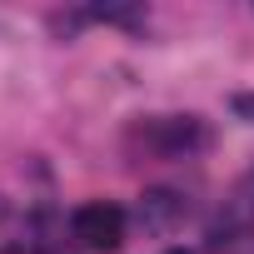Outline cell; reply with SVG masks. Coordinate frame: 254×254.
Returning <instances> with one entry per match:
<instances>
[{
  "label": "cell",
  "instance_id": "obj_4",
  "mask_svg": "<svg viewBox=\"0 0 254 254\" xmlns=\"http://www.w3.org/2000/svg\"><path fill=\"white\" fill-rule=\"evenodd\" d=\"M85 15H90V20H100V25H125V30H145V10H140V5H90Z\"/></svg>",
  "mask_w": 254,
  "mask_h": 254
},
{
  "label": "cell",
  "instance_id": "obj_6",
  "mask_svg": "<svg viewBox=\"0 0 254 254\" xmlns=\"http://www.w3.org/2000/svg\"><path fill=\"white\" fill-rule=\"evenodd\" d=\"M170 254H190V249H170Z\"/></svg>",
  "mask_w": 254,
  "mask_h": 254
},
{
  "label": "cell",
  "instance_id": "obj_2",
  "mask_svg": "<svg viewBox=\"0 0 254 254\" xmlns=\"http://www.w3.org/2000/svg\"><path fill=\"white\" fill-rule=\"evenodd\" d=\"M70 229H75V239H80L85 249H115V244L125 239V209L110 204V199H90V204L75 209Z\"/></svg>",
  "mask_w": 254,
  "mask_h": 254
},
{
  "label": "cell",
  "instance_id": "obj_1",
  "mask_svg": "<svg viewBox=\"0 0 254 254\" xmlns=\"http://www.w3.org/2000/svg\"><path fill=\"white\" fill-rule=\"evenodd\" d=\"M130 145H145L150 155H194L209 150V125L199 115H170V120H145L130 130Z\"/></svg>",
  "mask_w": 254,
  "mask_h": 254
},
{
  "label": "cell",
  "instance_id": "obj_5",
  "mask_svg": "<svg viewBox=\"0 0 254 254\" xmlns=\"http://www.w3.org/2000/svg\"><path fill=\"white\" fill-rule=\"evenodd\" d=\"M229 110L239 120H254V95H229Z\"/></svg>",
  "mask_w": 254,
  "mask_h": 254
},
{
  "label": "cell",
  "instance_id": "obj_3",
  "mask_svg": "<svg viewBox=\"0 0 254 254\" xmlns=\"http://www.w3.org/2000/svg\"><path fill=\"white\" fill-rule=\"evenodd\" d=\"M180 214H185V199H180L175 190H150V194L140 199V219H145V224H155V229L175 224Z\"/></svg>",
  "mask_w": 254,
  "mask_h": 254
},
{
  "label": "cell",
  "instance_id": "obj_7",
  "mask_svg": "<svg viewBox=\"0 0 254 254\" xmlns=\"http://www.w3.org/2000/svg\"><path fill=\"white\" fill-rule=\"evenodd\" d=\"M0 214H5V204H0Z\"/></svg>",
  "mask_w": 254,
  "mask_h": 254
}]
</instances>
